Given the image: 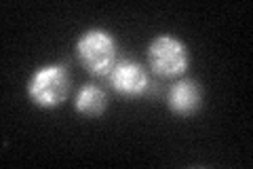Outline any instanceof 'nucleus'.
I'll list each match as a JSON object with an SVG mask.
<instances>
[{
	"mask_svg": "<svg viewBox=\"0 0 253 169\" xmlns=\"http://www.w3.org/2000/svg\"><path fill=\"white\" fill-rule=\"evenodd\" d=\"M110 89H112L116 95L126 100H137L144 98V95L150 93V70L137 59L125 57L118 59L114 63V68L110 70V74L106 76Z\"/></svg>",
	"mask_w": 253,
	"mask_h": 169,
	"instance_id": "20e7f679",
	"label": "nucleus"
},
{
	"mask_svg": "<svg viewBox=\"0 0 253 169\" xmlns=\"http://www.w3.org/2000/svg\"><path fill=\"white\" fill-rule=\"evenodd\" d=\"M108 108V93L101 85L97 83H84L78 87L74 95V110L81 116H101Z\"/></svg>",
	"mask_w": 253,
	"mask_h": 169,
	"instance_id": "423d86ee",
	"label": "nucleus"
},
{
	"mask_svg": "<svg viewBox=\"0 0 253 169\" xmlns=\"http://www.w3.org/2000/svg\"><path fill=\"white\" fill-rule=\"evenodd\" d=\"M70 89H72V76L68 66L61 61H49L38 66L26 83L28 100L41 110H55L63 106Z\"/></svg>",
	"mask_w": 253,
	"mask_h": 169,
	"instance_id": "f257e3e1",
	"label": "nucleus"
},
{
	"mask_svg": "<svg viewBox=\"0 0 253 169\" xmlns=\"http://www.w3.org/2000/svg\"><path fill=\"white\" fill-rule=\"evenodd\" d=\"M203 106V87L199 80L181 76L169 87L167 91V108L175 116H192Z\"/></svg>",
	"mask_w": 253,
	"mask_h": 169,
	"instance_id": "39448f33",
	"label": "nucleus"
},
{
	"mask_svg": "<svg viewBox=\"0 0 253 169\" xmlns=\"http://www.w3.org/2000/svg\"><path fill=\"white\" fill-rule=\"evenodd\" d=\"M148 68L154 76L165 80H177L188 72L192 57L188 45L173 34H156L146 49Z\"/></svg>",
	"mask_w": 253,
	"mask_h": 169,
	"instance_id": "7ed1b4c3",
	"label": "nucleus"
},
{
	"mask_svg": "<svg viewBox=\"0 0 253 169\" xmlns=\"http://www.w3.org/2000/svg\"><path fill=\"white\" fill-rule=\"evenodd\" d=\"M74 53L86 74L106 78L118 61V40L106 28H89L76 38Z\"/></svg>",
	"mask_w": 253,
	"mask_h": 169,
	"instance_id": "f03ea898",
	"label": "nucleus"
}]
</instances>
